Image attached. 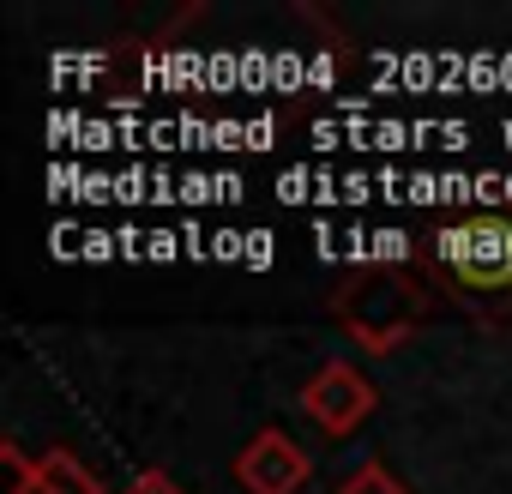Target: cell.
Returning a JSON list of instances; mask_svg holds the SVG:
<instances>
[{
    "label": "cell",
    "instance_id": "cell-4",
    "mask_svg": "<svg viewBox=\"0 0 512 494\" xmlns=\"http://www.w3.org/2000/svg\"><path fill=\"white\" fill-rule=\"evenodd\" d=\"M308 476H314V458L284 428H260V434L235 452V482L247 494H302Z\"/></svg>",
    "mask_w": 512,
    "mask_h": 494
},
{
    "label": "cell",
    "instance_id": "cell-1",
    "mask_svg": "<svg viewBox=\"0 0 512 494\" xmlns=\"http://www.w3.org/2000/svg\"><path fill=\"white\" fill-rule=\"evenodd\" d=\"M434 272L452 296H464L470 308L500 314L512 302V223L494 217H470L434 235Z\"/></svg>",
    "mask_w": 512,
    "mask_h": 494
},
{
    "label": "cell",
    "instance_id": "cell-6",
    "mask_svg": "<svg viewBox=\"0 0 512 494\" xmlns=\"http://www.w3.org/2000/svg\"><path fill=\"white\" fill-rule=\"evenodd\" d=\"M338 494H410V488H404L386 464H374V458H368V464H356V470L344 476V488H338Z\"/></svg>",
    "mask_w": 512,
    "mask_h": 494
},
{
    "label": "cell",
    "instance_id": "cell-3",
    "mask_svg": "<svg viewBox=\"0 0 512 494\" xmlns=\"http://www.w3.org/2000/svg\"><path fill=\"white\" fill-rule=\"evenodd\" d=\"M380 404V386L356 368V362H326L308 386H302V410L326 428V434H356Z\"/></svg>",
    "mask_w": 512,
    "mask_h": 494
},
{
    "label": "cell",
    "instance_id": "cell-7",
    "mask_svg": "<svg viewBox=\"0 0 512 494\" xmlns=\"http://www.w3.org/2000/svg\"><path fill=\"white\" fill-rule=\"evenodd\" d=\"M121 494H181V488H175V482H169L163 470H145V476H133V482H127Z\"/></svg>",
    "mask_w": 512,
    "mask_h": 494
},
{
    "label": "cell",
    "instance_id": "cell-5",
    "mask_svg": "<svg viewBox=\"0 0 512 494\" xmlns=\"http://www.w3.org/2000/svg\"><path fill=\"white\" fill-rule=\"evenodd\" d=\"M0 464H7V488L13 494H103V482L73 452H61V446L31 458L19 440H7V446H0Z\"/></svg>",
    "mask_w": 512,
    "mask_h": 494
},
{
    "label": "cell",
    "instance_id": "cell-2",
    "mask_svg": "<svg viewBox=\"0 0 512 494\" xmlns=\"http://www.w3.org/2000/svg\"><path fill=\"white\" fill-rule=\"evenodd\" d=\"M332 314H338V326L368 356H386V350H398L422 326L428 302H422V290H416L410 272H368V278H350L332 296Z\"/></svg>",
    "mask_w": 512,
    "mask_h": 494
}]
</instances>
